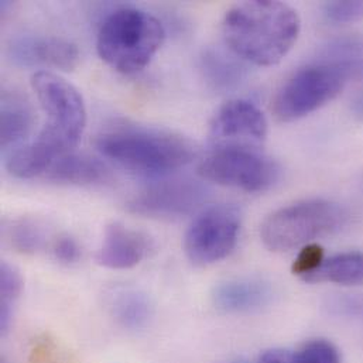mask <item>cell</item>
Wrapping results in <instances>:
<instances>
[{"mask_svg":"<svg viewBox=\"0 0 363 363\" xmlns=\"http://www.w3.org/2000/svg\"><path fill=\"white\" fill-rule=\"evenodd\" d=\"M300 28L298 13L273 0L239 3L222 21L226 47L243 61L262 67L280 62L296 44Z\"/></svg>","mask_w":363,"mask_h":363,"instance_id":"6da1fadb","label":"cell"},{"mask_svg":"<svg viewBox=\"0 0 363 363\" xmlns=\"http://www.w3.org/2000/svg\"><path fill=\"white\" fill-rule=\"evenodd\" d=\"M96 149L105 159L145 177L169 176L195 157L194 145L180 135L136 125L104 130Z\"/></svg>","mask_w":363,"mask_h":363,"instance_id":"7a4b0ae2","label":"cell"},{"mask_svg":"<svg viewBox=\"0 0 363 363\" xmlns=\"http://www.w3.org/2000/svg\"><path fill=\"white\" fill-rule=\"evenodd\" d=\"M162 23L152 14L123 7L109 14L102 23L96 48L99 57L116 72H140L155 57L164 40Z\"/></svg>","mask_w":363,"mask_h":363,"instance_id":"3957f363","label":"cell"},{"mask_svg":"<svg viewBox=\"0 0 363 363\" xmlns=\"http://www.w3.org/2000/svg\"><path fill=\"white\" fill-rule=\"evenodd\" d=\"M31 86L48 121L34 142L54 160L69 153L79 142L86 109L79 91L50 71H38L31 77Z\"/></svg>","mask_w":363,"mask_h":363,"instance_id":"277c9868","label":"cell"},{"mask_svg":"<svg viewBox=\"0 0 363 363\" xmlns=\"http://www.w3.org/2000/svg\"><path fill=\"white\" fill-rule=\"evenodd\" d=\"M345 219V211L333 201H301L270 213L260 226V238L273 252H290L338 232Z\"/></svg>","mask_w":363,"mask_h":363,"instance_id":"5b68a950","label":"cell"},{"mask_svg":"<svg viewBox=\"0 0 363 363\" xmlns=\"http://www.w3.org/2000/svg\"><path fill=\"white\" fill-rule=\"evenodd\" d=\"M280 173L279 164L255 146H215L198 167L201 179L246 192L272 188Z\"/></svg>","mask_w":363,"mask_h":363,"instance_id":"8992f818","label":"cell"},{"mask_svg":"<svg viewBox=\"0 0 363 363\" xmlns=\"http://www.w3.org/2000/svg\"><path fill=\"white\" fill-rule=\"evenodd\" d=\"M347 82L338 68L314 60L281 85L273 101V112L281 122L301 119L335 99Z\"/></svg>","mask_w":363,"mask_h":363,"instance_id":"52a82bcc","label":"cell"},{"mask_svg":"<svg viewBox=\"0 0 363 363\" xmlns=\"http://www.w3.org/2000/svg\"><path fill=\"white\" fill-rule=\"evenodd\" d=\"M240 230V213L232 205H215L202 211L189 225L184 250L196 266L213 264L235 249Z\"/></svg>","mask_w":363,"mask_h":363,"instance_id":"ba28073f","label":"cell"},{"mask_svg":"<svg viewBox=\"0 0 363 363\" xmlns=\"http://www.w3.org/2000/svg\"><path fill=\"white\" fill-rule=\"evenodd\" d=\"M208 196V186L198 180L170 179L147 185L128 202V209L147 218H180L198 209Z\"/></svg>","mask_w":363,"mask_h":363,"instance_id":"9c48e42d","label":"cell"},{"mask_svg":"<svg viewBox=\"0 0 363 363\" xmlns=\"http://www.w3.org/2000/svg\"><path fill=\"white\" fill-rule=\"evenodd\" d=\"M267 121L257 105L246 99L225 104L215 115L209 139L212 146H255L266 139Z\"/></svg>","mask_w":363,"mask_h":363,"instance_id":"30bf717a","label":"cell"},{"mask_svg":"<svg viewBox=\"0 0 363 363\" xmlns=\"http://www.w3.org/2000/svg\"><path fill=\"white\" fill-rule=\"evenodd\" d=\"M9 60L17 67H44L72 71L79 64V51L68 40L54 35H21L7 47Z\"/></svg>","mask_w":363,"mask_h":363,"instance_id":"8fae6325","label":"cell"},{"mask_svg":"<svg viewBox=\"0 0 363 363\" xmlns=\"http://www.w3.org/2000/svg\"><path fill=\"white\" fill-rule=\"evenodd\" d=\"M153 247L152 239L143 232L119 222L106 226L96 260L108 269H130L143 262Z\"/></svg>","mask_w":363,"mask_h":363,"instance_id":"7c38bea8","label":"cell"},{"mask_svg":"<svg viewBox=\"0 0 363 363\" xmlns=\"http://www.w3.org/2000/svg\"><path fill=\"white\" fill-rule=\"evenodd\" d=\"M198 68L206 86L218 94L238 89L249 74L246 61L222 47H206L199 55Z\"/></svg>","mask_w":363,"mask_h":363,"instance_id":"4fadbf2b","label":"cell"},{"mask_svg":"<svg viewBox=\"0 0 363 363\" xmlns=\"http://www.w3.org/2000/svg\"><path fill=\"white\" fill-rule=\"evenodd\" d=\"M272 298V287L256 279H238L220 283L212 294L215 307L232 314L257 311L266 307Z\"/></svg>","mask_w":363,"mask_h":363,"instance_id":"5bb4252c","label":"cell"},{"mask_svg":"<svg viewBox=\"0 0 363 363\" xmlns=\"http://www.w3.org/2000/svg\"><path fill=\"white\" fill-rule=\"evenodd\" d=\"M45 177L47 180L57 184L96 185L111 180V170L96 157L67 153L51 164Z\"/></svg>","mask_w":363,"mask_h":363,"instance_id":"9a60e30c","label":"cell"},{"mask_svg":"<svg viewBox=\"0 0 363 363\" xmlns=\"http://www.w3.org/2000/svg\"><path fill=\"white\" fill-rule=\"evenodd\" d=\"M34 112L26 96L3 91L0 99V145L3 149L20 145L31 132Z\"/></svg>","mask_w":363,"mask_h":363,"instance_id":"2e32d148","label":"cell"},{"mask_svg":"<svg viewBox=\"0 0 363 363\" xmlns=\"http://www.w3.org/2000/svg\"><path fill=\"white\" fill-rule=\"evenodd\" d=\"M315 60L338 68L348 81H362L363 34H350L331 40L320 50Z\"/></svg>","mask_w":363,"mask_h":363,"instance_id":"e0dca14e","label":"cell"},{"mask_svg":"<svg viewBox=\"0 0 363 363\" xmlns=\"http://www.w3.org/2000/svg\"><path fill=\"white\" fill-rule=\"evenodd\" d=\"M304 280L308 283L363 286V253L344 252L324 259L323 264Z\"/></svg>","mask_w":363,"mask_h":363,"instance_id":"ac0fdd59","label":"cell"},{"mask_svg":"<svg viewBox=\"0 0 363 363\" xmlns=\"http://www.w3.org/2000/svg\"><path fill=\"white\" fill-rule=\"evenodd\" d=\"M111 310L115 320L129 330L143 328L152 318V304L146 294L135 289L115 291L111 298Z\"/></svg>","mask_w":363,"mask_h":363,"instance_id":"d6986e66","label":"cell"},{"mask_svg":"<svg viewBox=\"0 0 363 363\" xmlns=\"http://www.w3.org/2000/svg\"><path fill=\"white\" fill-rule=\"evenodd\" d=\"M260 363H341L337 347L327 340H314L303 345L296 354L272 350L263 354Z\"/></svg>","mask_w":363,"mask_h":363,"instance_id":"ffe728a7","label":"cell"},{"mask_svg":"<svg viewBox=\"0 0 363 363\" xmlns=\"http://www.w3.org/2000/svg\"><path fill=\"white\" fill-rule=\"evenodd\" d=\"M21 291L20 273L3 262L0 266V327L1 333H6L13 317L14 304Z\"/></svg>","mask_w":363,"mask_h":363,"instance_id":"44dd1931","label":"cell"},{"mask_svg":"<svg viewBox=\"0 0 363 363\" xmlns=\"http://www.w3.org/2000/svg\"><path fill=\"white\" fill-rule=\"evenodd\" d=\"M9 239L14 249L21 253H35L45 245L44 229L31 219H21L9 228Z\"/></svg>","mask_w":363,"mask_h":363,"instance_id":"7402d4cb","label":"cell"},{"mask_svg":"<svg viewBox=\"0 0 363 363\" xmlns=\"http://www.w3.org/2000/svg\"><path fill=\"white\" fill-rule=\"evenodd\" d=\"M323 14L333 24H350L363 18L362 0H335L323 6Z\"/></svg>","mask_w":363,"mask_h":363,"instance_id":"603a6c76","label":"cell"},{"mask_svg":"<svg viewBox=\"0 0 363 363\" xmlns=\"http://www.w3.org/2000/svg\"><path fill=\"white\" fill-rule=\"evenodd\" d=\"M324 262V249L317 243H310L301 247L294 264L293 273L300 276L303 280L314 273Z\"/></svg>","mask_w":363,"mask_h":363,"instance_id":"cb8c5ba5","label":"cell"},{"mask_svg":"<svg viewBox=\"0 0 363 363\" xmlns=\"http://www.w3.org/2000/svg\"><path fill=\"white\" fill-rule=\"evenodd\" d=\"M51 253L57 262L62 264H74L81 257V247L69 235H60L51 245Z\"/></svg>","mask_w":363,"mask_h":363,"instance_id":"d4e9b609","label":"cell"},{"mask_svg":"<svg viewBox=\"0 0 363 363\" xmlns=\"http://www.w3.org/2000/svg\"><path fill=\"white\" fill-rule=\"evenodd\" d=\"M351 109H352L354 116L363 122V89L362 91H359V92L355 95V98L352 99Z\"/></svg>","mask_w":363,"mask_h":363,"instance_id":"484cf974","label":"cell"}]
</instances>
